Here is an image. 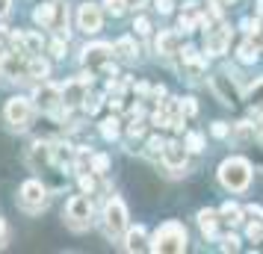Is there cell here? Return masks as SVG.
Listing matches in <instances>:
<instances>
[{"label": "cell", "instance_id": "cell-1", "mask_svg": "<svg viewBox=\"0 0 263 254\" xmlns=\"http://www.w3.org/2000/svg\"><path fill=\"white\" fill-rule=\"evenodd\" d=\"M151 251H163V254H180L186 251V228L180 222H166L163 228H157L154 240L148 245Z\"/></svg>", "mask_w": 263, "mask_h": 254}, {"label": "cell", "instance_id": "cell-2", "mask_svg": "<svg viewBox=\"0 0 263 254\" xmlns=\"http://www.w3.org/2000/svg\"><path fill=\"white\" fill-rule=\"evenodd\" d=\"M219 181H222V186H225V189H231V192H242V189L251 183V166H249V160H242V157L225 160V163L219 166Z\"/></svg>", "mask_w": 263, "mask_h": 254}, {"label": "cell", "instance_id": "cell-3", "mask_svg": "<svg viewBox=\"0 0 263 254\" xmlns=\"http://www.w3.org/2000/svg\"><path fill=\"white\" fill-rule=\"evenodd\" d=\"M104 228H107L109 237H119L121 230L127 228V207L121 198H109L107 207H104Z\"/></svg>", "mask_w": 263, "mask_h": 254}, {"label": "cell", "instance_id": "cell-4", "mask_svg": "<svg viewBox=\"0 0 263 254\" xmlns=\"http://www.w3.org/2000/svg\"><path fill=\"white\" fill-rule=\"evenodd\" d=\"M33 119V104L27 101V97H9V104H6V121L18 127V130H24L27 124Z\"/></svg>", "mask_w": 263, "mask_h": 254}, {"label": "cell", "instance_id": "cell-5", "mask_svg": "<svg viewBox=\"0 0 263 254\" xmlns=\"http://www.w3.org/2000/svg\"><path fill=\"white\" fill-rule=\"evenodd\" d=\"M104 24V15H101V6L98 3H80L77 9V27L83 30L86 36H95Z\"/></svg>", "mask_w": 263, "mask_h": 254}, {"label": "cell", "instance_id": "cell-6", "mask_svg": "<svg viewBox=\"0 0 263 254\" xmlns=\"http://www.w3.org/2000/svg\"><path fill=\"white\" fill-rule=\"evenodd\" d=\"M65 216H68V222L74 228H86L89 219H92V201L86 195H74L71 201L65 204Z\"/></svg>", "mask_w": 263, "mask_h": 254}, {"label": "cell", "instance_id": "cell-7", "mask_svg": "<svg viewBox=\"0 0 263 254\" xmlns=\"http://www.w3.org/2000/svg\"><path fill=\"white\" fill-rule=\"evenodd\" d=\"M27 65H30V62H24L21 50H18V53H15V50H6V53L0 56V71H3L6 80H21L27 74Z\"/></svg>", "mask_w": 263, "mask_h": 254}, {"label": "cell", "instance_id": "cell-8", "mask_svg": "<svg viewBox=\"0 0 263 254\" xmlns=\"http://www.w3.org/2000/svg\"><path fill=\"white\" fill-rule=\"evenodd\" d=\"M21 204H24L27 210H39V207H45L48 204V189H45L39 181H27L24 186H21Z\"/></svg>", "mask_w": 263, "mask_h": 254}, {"label": "cell", "instance_id": "cell-9", "mask_svg": "<svg viewBox=\"0 0 263 254\" xmlns=\"http://www.w3.org/2000/svg\"><path fill=\"white\" fill-rule=\"evenodd\" d=\"M62 104V89H57V86H39V92H36V107L42 109V112H57Z\"/></svg>", "mask_w": 263, "mask_h": 254}, {"label": "cell", "instance_id": "cell-10", "mask_svg": "<svg viewBox=\"0 0 263 254\" xmlns=\"http://www.w3.org/2000/svg\"><path fill=\"white\" fill-rule=\"evenodd\" d=\"M231 45V30L228 27H216L207 33V42H204V50H207V56H222Z\"/></svg>", "mask_w": 263, "mask_h": 254}, {"label": "cell", "instance_id": "cell-11", "mask_svg": "<svg viewBox=\"0 0 263 254\" xmlns=\"http://www.w3.org/2000/svg\"><path fill=\"white\" fill-rule=\"evenodd\" d=\"M92 83V77L86 74V77H80V80H68V83L62 86V104L65 107H74V104H80L86 97V86Z\"/></svg>", "mask_w": 263, "mask_h": 254}, {"label": "cell", "instance_id": "cell-12", "mask_svg": "<svg viewBox=\"0 0 263 254\" xmlns=\"http://www.w3.org/2000/svg\"><path fill=\"white\" fill-rule=\"evenodd\" d=\"M109 60H112V48L109 45H89L83 50V65H89V68H104Z\"/></svg>", "mask_w": 263, "mask_h": 254}, {"label": "cell", "instance_id": "cell-13", "mask_svg": "<svg viewBox=\"0 0 263 254\" xmlns=\"http://www.w3.org/2000/svg\"><path fill=\"white\" fill-rule=\"evenodd\" d=\"M163 163L168 169H183L186 166V148L180 142H166L163 145Z\"/></svg>", "mask_w": 263, "mask_h": 254}, {"label": "cell", "instance_id": "cell-14", "mask_svg": "<svg viewBox=\"0 0 263 254\" xmlns=\"http://www.w3.org/2000/svg\"><path fill=\"white\" fill-rule=\"evenodd\" d=\"M178 45H180V38H178V33H172V30H163V33L157 36V53H163V56L178 53Z\"/></svg>", "mask_w": 263, "mask_h": 254}, {"label": "cell", "instance_id": "cell-15", "mask_svg": "<svg viewBox=\"0 0 263 254\" xmlns=\"http://www.w3.org/2000/svg\"><path fill=\"white\" fill-rule=\"evenodd\" d=\"M198 228H201L204 237H210V240L216 237V213L213 210H201L198 213Z\"/></svg>", "mask_w": 263, "mask_h": 254}, {"label": "cell", "instance_id": "cell-16", "mask_svg": "<svg viewBox=\"0 0 263 254\" xmlns=\"http://www.w3.org/2000/svg\"><path fill=\"white\" fill-rule=\"evenodd\" d=\"M183 62H186V68H190V71H195V74L207 68L204 56H201V53H198L195 48H186V50H183Z\"/></svg>", "mask_w": 263, "mask_h": 254}, {"label": "cell", "instance_id": "cell-17", "mask_svg": "<svg viewBox=\"0 0 263 254\" xmlns=\"http://www.w3.org/2000/svg\"><path fill=\"white\" fill-rule=\"evenodd\" d=\"M48 74H50V65H48L45 60H42V56H33V60H30V65H27V77H36V80H45Z\"/></svg>", "mask_w": 263, "mask_h": 254}, {"label": "cell", "instance_id": "cell-18", "mask_svg": "<svg viewBox=\"0 0 263 254\" xmlns=\"http://www.w3.org/2000/svg\"><path fill=\"white\" fill-rule=\"evenodd\" d=\"M53 12H57V6H53V3H42V6H36L33 18H36L39 27H50V24H53Z\"/></svg>", "mask_w": 263, "mask_h": 254}, {"label": "cell", "instance_id": "cell-19", "mask_svg": "<svg viewBox=\"0 0 263 254\" xmlns=\"http://www.w3.org/2000/svg\"><path fill=\"white\" fill-rule=\"evenodd\" d=\"M112 53H119L121 60H133V56H136V45H133V38H119L116 48H112Z\"/></svg>", "mask_w": 263, "mask_h": 254}, {"label": "cell", "instance_id": "cell-20", "mask_svg": "<svg viewBox=\"0 0 263 254\" xmlns=\"http://www.w3.org/2000/svg\"><path fill=\"white\" fill-rule=\"evenodd\" d=\"M127 248H130V251H139V248H145V228L127 230Z\"/></svg>", "mask_w": 263, "mask_h": 254}, {"label": "cell", "instance_id": "cell-21", "mask_svg": "<svg viewBox=\"0 0 263 254\" xmlns=\"http://www.w3.org/2000/svg\"><path fill=\"white\" fill-rule=\"evenodd\" d=\"M24 53H33V56L42 53V36L39 33H24Z\"/></svg>", "mask_w": 263, "mask_h": 254}, {"label": "cell", "instance_id": "cell-22", "mask_svg": "<svg viewBox=\"0 0 263 254\" xmlns=\"http://www.w3.org/2000/svg\"><path fill=\"white\" fill-rule=\"evenodd\" d=\"M53 160V151H50V145H42V142H36L33 145V166H39V163H50Z\"/></svg>", "mask_w": 263, "mask_h": 254}, {"label": "cell", "instance_id": "cell-23", "mask_svg": "<svg viewBox=\"0 0 263 254\" xmlns=\"http://www.w3.org/2000/svg\"><path fill=\"white\" fill-rule=\"evenodd\" d=\"M50 151H53V163H71L74 160V148L71 145H53L50 148Z\"/></svg>", "mask_w": 263, "mask_h": 254}, {"label": "cell", "instance_id": "cell-24", "mask_svg": "<svg viewBox=\"0 0 263 254\" xmlns=\"http://www.w3.org/2000/svg\"><path fill=\"white\" fill-rule=\"evenodd\" d=\"M239 62H246V65L257 62V48H254V42H242V45H239Z\"/></svg>", "mask_w": 263, "mask_h": 254}, {"label": "cell", "instance_id": "cell-25", "mask_svg": "<svg viewBox=\"0 0 263 254\" xmlns=\"http://www.w3.org/2000/svg\"><path fill=\"white\" fill-rule=\"evenodd\" d=\"M101 136H104V139H116V136H119V119L101 121Z\"/></svg>", "mask_w": 263, "mask_h": 254}, {"label": "cell", "instance_id": "cell-26", "mask_svg": "<svg viewBox=\"0 0 263 254\" xmlns=\"http://www.w3.org/2000/svg\"><path fill=\"white\" fill-rule=\"evenodd\" d=\"M222 216H225V222H231V225H237L242 213H239V207H237V204H231V201H228V204L222 207Z\"/></svg>", "mask_w": 263, "mask_h": 254}, {"label": "cell", "instance_id": "cell-27", "mask_svg": "<svg viewBox=\"0 0 263 254\" xmlns=\"http://www.w3.org/2000/svg\"><path fill=\"white\" fill-rule=\"evenodd\" d=\"M107 169H109V157L107 154H95V157H92V171H95V174H104Z\"/></svg>", "mask_w": 263, "mask_h": 254}, {"label": "cell", "instance_id": "cell-28", "mask_svg": "<svg viewBox=\"0 0 263 254\" xmlns=\"http://www.w3.org/2000/svg\"><path fill=\"white\" fill-rule=\"evenodd\" d=\"M83 109L89 112V115H92V112H98V109H101V97H98V95H86L83 97Z\"/></svg>", "mask_w": 263, "mask_h": 254}, {"label": "cell", "instance_id": "cell-29", "mask_svg": "<svg viewBox=\"0 0 263 254\" xmlns=\"http://www.w3.org/2000/svg\"><path fill=\"white\" fill-rule=\"evenodd\" d=\"M186 148H190V151H204V136L201 133H190L186 136Z\"/></svg>", "mask_w": 263, "mask_h": 254}, {"label": "cell", "instance_id": "cell-30", "mask_svg": "<svg viewBox=\"0 0 263 254\" xmlns=\"http://www.w3.org/2000/svg\"><path fill=\"white\" fill-rule=\"evenodd\" d=\"M133 30H136L139 36H148V33H151V21H148V18H136V21H133Z\"/></svg>", "mask_w": 263, "mask_h": 254}, {"label": "cell", "instance_id": "cell-31", "mask_svg": "<svg viewBox=\"0 0 263 254\" xmlns=\"http://www.w3.org/2000/svg\"><path fill=\"white\" fill-rule=\"evenodd\" d=\"M104 6H107V12H112V15H121L124 12V0H104Z\"/></svg>", "mask_w": 263, "mask_h": 254}, {"label": "cell", "instance_id": "cell-32", "mask_svg": "<svg viewBox=\"0 0 263 254\" xmlns=\"http://www.w3.org/2000/svg\"><path fill=\"white\" fill-rule=\"evenodd\" d=\"M251 133H257L251 121H239V124H237V136H239V139H246V136H251Z\"/></svg>", "mask_w": 263, "mask_h": 254}, {"label": "cell", "instance_id": "cell-33", "mask_svg": "<svg viewBox=\"0 0 263 254\" xmlns=\"http://www.w3.org/2000/svg\"><path fill=\"white\" fill-rule=\"evenodd\" d=\"M180 112H186V115H195V112H198L195 101H192V97H183V104H180Z\"/></svg>", "mask_w": 263, "mask_h": 254}, {"label": "cell", "instance_id": "cell-34", "mask_svg": "<svg viewBox=\"0 0 263 254\" xmlns=\"http://www.w3.org/2000/svg\"><path fill=\"white\" fill-rule=\"evenodd\" d=\"M154 124L163 130V127H172V119H168V112H157L154 115Z\"/></svg>", "mask_w": 263, "mask_h": 254}, {"label": "cell", "instance_id": "cell-35", "mask_svg": "<svg viewBox=\"0 0 263 254\" xmlns=\"http://www.w3.org/2000/svg\"><path fill=\"white\" fill-rule=\"evenodd\" d=\"M249 237H251V240H260V237H263V228H260V222H257V219L249 225Z\"/></svg>", "mask_w": 263, "mask_h": 254}, {"label": "cell", "instance_id": "cell-36", "mask_svg": "<svg viewBox=\"0 0 263 254\" xmlns=\"http://www.w3.org/2000/svg\"><path fill=\"white\" fill-rule=\"evenodd\" d=\"M222 248H225V251H237L239 240H237V237H225V240H222Z\"/></svg>", "mask_w": 263, "mask_h": 254}, {"label": "cell", "instance_id": "cell-37", "mask_svg": "<svg viewBox=\"0 0 263 254\" xmlns=\"http://www.w3.org/2000/svg\"><path fill=\"white\" fill-rule=\"evenodd\" d=\"M246 216H249V219H257V222H260V219H263V207H257V204L246 207Z\"/></svg>", "mask_w": 263, "mask_h": 254}, {"label": "cell", "instance_id": "cell-38", "mask_svg": "<svg viewBox=\"0 0 263 254\" xmlns=\"http://www.w3.org/2000/svg\"><path fill=\"white\" fill-rule=\"evenodd\" d=\"M213 136H219V139H225V136H228V124H225V121H216V124H213Z\"/></svg>", "mask_w": 263, "mask_h": 254}, {"label": "cell", "instance_id": "cell-39", "mask_svg": "<svg viewBox=\"0 0 263 254\" xmlns=\"http://www.w3.org/2000/svg\"><path fill=\"white\" fill-rule=\"evenodd\" d=\"M251 101H254V104H263V80L251 89Z\"/></svg>", "mask_w": 263, "mask_h": 254}, {"label": "cell", "instance_id": "cell-40", "mask_svg": "<svg viewBox=\"0 0 263 254\" xmlns=\"http://www.w3.org/2000/svg\"><path fill=\"white\" fill-rule=\"evenodd\" d=\"M50 53H53V56H65V42H53V45H50Z\"/></svg>", "mask_w": 263, "mask_h": 254}, {"label": "cell", "instance_id": "cell-41", "mask_svg": "<svg viewBox=\"0 0 263 254\" xmlns=\"http://www.w3.org/2000/svg\"><path fill=\"white\" fill-rule=\"evenodd\" d=\"M163 145H166L163 139H151V142H148V148H151V154H163Z\"/></svg>", "mask_w": 263, "mask_h": 254}, {"label": "cell", "instance_id": "cell-42", "mask_svg": "<svg viewBox=\"0 0 263 254\" xmlns=\"http://www.w3.org/2000/svg\"><path fill=\"white\" fill-rule=\"evenodd\" d=\"M157 12H172V0H157Z\"/></svg>", "mask_w": 263, "mask_h": 254}, {"label": "cell", "instance_id": "cell-43", "mask_svg": "<svg viewBox=\"0 0 263 254\" xmlns=\"http://www.w3.org/2000/svg\"><path fill=\"white\" fill-rule=\"evenodd\" d=\"M9 9H12V0H0V18H6Z\"/></svg>", "mask_w": 263, "mask_h": 254}, {"label": "cell", "instance_id": "cell-44", "mask_svg": "<svg viewBox=\"0 0 263 254\" xmlns=\"http://www.w3.org/2000/svg\"><path fill=\"white\" fill-rule=\"evenodd\" d=\"M80 186H83L86 192H92V186H95V183H92V178H89V174H83V178H80Z\"/></svg>", "mask_w": 263, "mask_h": 254}, {"label": "cell", "instance_id": "cell-45", "mask_svg": "<svg viewBox=\"0 0 263 254\" xmlns=\"http://www.w3.org/2000/svg\"><path fill=\"white\" fill-rule=\"evenodd\" d=\"M124 3H127L130 9H142V6H145V3H148V0H124Z\"/></svg>", "mask_w": 263, "mask_h": 254}, {"label": "cell", "instance_id": "cell-46", "mask_svg": "<svg viewBox=\"0 0 263 254\" xmlns=\"http://www.w3.org/2000/svg\"><path fill=\"white\" fill-rule=\"evenodd\" d=\"M130 136H142V124H139V121H133L130 124Z\"/></svg>", "mask_w": 263, "mask_h": 254}, {"label": "cell", "instance_id": "cell-47", "mask_svg": "<svg viewBox=\"0 0 263 254\" xmlns=\"http://www.w3.org/2000/svg\"><path fill=\"white\" fill-rule=\"evenodd\" d=\"M6 245V225H3V219H0V248Z\"/></svg>", "mask_w": 263, "mask_h": 254}, {"label": "cell", "instance_id": "cell-48", "mask_svg": "<svg viewBox=\"0 0 263 254\" xmlns=\"http://www.w3.org/2000/svg\"><path fill=\"white\" fill-rule=\"evenodd\" d=\"M254 130H257V136H263V112H260V119L254 121Z\"/></svg>", "mask_w": 263, "mask_h": 254}, {"label": "cell", "instance_id": "cell-49", "mask_svg": "<svg viewBox=\"0 0 263 254\" xmlns=\"http://www.w3.org/2000/svg\"><path fill=\"white\" fill-rule=\"evenodd\" d=\"M6 42V27H0V45Z\"/></svg>", "mask_w": 263, "mask_h": 254}]
</instances>
